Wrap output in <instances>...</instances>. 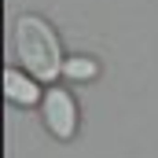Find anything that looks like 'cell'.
I'll use <instances>...</instances> for the list:
<instances>
[{"label":"cell","mask_w":158,"mask_h":158,"mask_svg":"<svg viewBox=\"0 0 158 158\" xmlns=\"http://www.w3.org/2000/svg\"><path fill=\"white\" fill-rule=\"evenodd\" d=\"M15 55L22 63V70H30L40 85H52V81L63 77V66H66V55H63V44L55 26L44 19V15H19L15 19Z\"/></svg>","instance_id":"1"},{"label":"cell","mask_w":158,"mask_h":158,"mask_svg":"<svg viewBox=\"0 0 158 158\" xmlns=\"http://www.w3.org/2000/svg\"><path fill=\"white\" fill-rule=\"evenodd\" d=\"M40 121H44V129L55 136V140H74L77 136V99L66 92V88H48L44 92V99H40Z\"/></svg>","instance_id":"2"},{"label":"cell","mask_w":158,"mask_h":158,"mask_svg":"<svg viewBox=\"0 0 158 158\" xmlns=\"http://www.w3.org/2000/svg\"><path fill=\"white\" fill-rule=\"evenodd\" d=\"M4 96L15 107H40V99H44L40 81L30 70H19V66H7L4 70Z\"/></svg>","instance_id":"3"},{"label":"cell","mask_w":158,"mask_h":158,"mask_svg":"<svg viewBox=\"0 0 158 158\" xmlns=\"http://www.w3.org/2000/svg\"><path fill=\"white\" fill-rule=\"evenodd\" d=\"M63 77L66 81H92V77H99V63L92 55H70L66 66H63Z\"/></svg>","instance_id":"4"}]
</instances>
